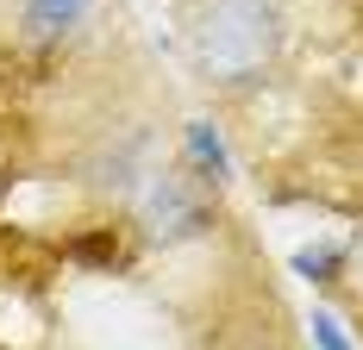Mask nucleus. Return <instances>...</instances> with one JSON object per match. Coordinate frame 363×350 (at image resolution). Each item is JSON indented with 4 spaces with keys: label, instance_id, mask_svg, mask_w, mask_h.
Here are the masks:
<instances>
[{
    "label": "nucleus",
    "instance_id": "39448f33",
    "mask_svg": "<svg viewBox=\"0 0 363 350\" xmlns=\"http://www.w3.org/2000/svg\"><path fill=\"white\" fill-rule=\"evenodd\" d=\"M294 276L313 281V288H332L345 276V244H301L294 250Z\"/></svg>",
    "mask_w": 363,
    "mask_h": 350
},
{
    "label": "nucleus",
    "instance_id": "7ed1b4c3",
    "mask_svg": "<svg viewBox=\"0 0 363 350\" xmlns=\"http://www.w3.org/2000/svg\"><path fill=\"white\" fill-rule=\"evenodd\" d=\"M182 157H188L194 181H207V188H225L232 181V150H225L213 119H188L182 125Z\"/></svg>",
    "mask_w": 363,
    "mask_h": 350
},
{
    "label": "nucleus",
    "instance_id": "20e7f679",
    "mask_svg": "<svg viewBox=\"0 0 363 350\" xmlns=\"http://www.w3.org/2000/svg\"><path fill=\"white\" fill-rule=\"evenodd\" d=\"M82 13H88V0H26V32L57 38V32H69Z\"/></svg>",
    "mask_w": 363,
    "mask_h": 350
},
{
    "label": "nucleus",
    "instance_id": "423d86ee",
    "mask_svg": "<svg viewBox=\"0 0 363 350\" xmlns=\"http://www.w3.org/2000/svg\"><path fill=\"white\" fill-rule=\"evenodd\" d=\"M307 338H313V350H357L332 313H307Z\"/></svg>",
    "mask_w": 363,
    "mask_h": 350
},
{
    "label": "nucleus",
    "instance_id": "f257e3e1",
    "mask_svg": "<svg viewBox=\"0 0 363 350\" xmlns=\"http://www.w3.org/2000/svg\"><path fill=\"white\" fill-rule=\"evenodd\" d=\"M188 44L207 81H257L282 50V19L269 0H201L188 19Z\"/></svg>",
    "mask_w": 363,
    "mask_h": 350
},
{
    "label": "nucleus",
    "instance_id": "f03ea898",
    "mask_svg": "<svg viewBox=\"0 0 363 350\" xmlns=\"http://www.w3.org/2000/svg\"><path fill=\"white\" fill-rule=\"evenodd\" d=\"M145 225L163 238V244H182V238L207 232V207H201V194L188 188V175H150V188H145Z\"/></svg>",
    "mask_w": 363,
    "mask_h": 350
}]
</instances>
